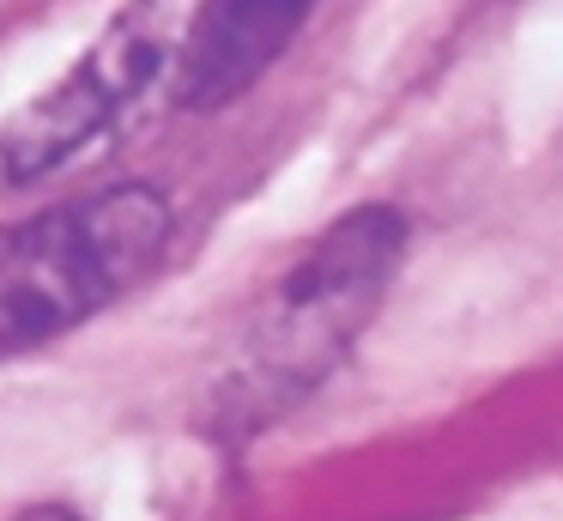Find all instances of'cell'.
<instances>
[{"label": "cell", "mask_w": 563, "mask_h": 521, "mask_svg": "<svg viewBox=\"0 0 563 521\" xmlns=\"http://www.w3.org/2000/svg\"><path fill=\"white\" fill-rule=\"evenodd\" d=\"M164 242L170 200L146 182H115L0 225V363L110 310L152 273Z\"/></svg>", "instance_id": "obj_2"}, {"label": "cell", "mask_w": 563, "mask_h": 521, "mask_svg": "<svg viewBox=\"0 0 563 521\" xmlns=\"http://www.w3.org/2000/svg\"><path fill=\"white\" fill-rule=\"evenodd\" d=\"M400 254L406 218L388 206H357V213L333 218L261 303L243 358L224 376L231 419L255 424L291 406L297 394H309L382 310L394 273H400Z\"/></svg>", "instance_id": "obj_1"}, {"label": "cell", "mask_w": 563, "mask_h": 521, "mask_svg": "<svg viewBox=\"0 0 563 521\" xmlns=\"http://www.w3.org/2000/svg\"><path fill=\"white\" fill-rule=\"evenodd\" d=\"M13 521H79L74 509H62V503H37V509H19Z\"/></svg>", "instance_id": "obj_5"}, {"label": "cell", "mask_w": 563, "mask_h": 521, "mask_svg": "<svg viewBox=\"0 0 563 521\" xmlns=\"http://www.w3.org/2000/svg\"><path fill=\"white\" fill-rule=\"evenodd\" d=\"M183 0H128L98 43L25 109L0 121V194L37 188L74 158L98 152L183 61Z\"/></svg>", "instance_id": "obj_3"}, {"label": "cell", "mask_w": 563, "mask_h": 521, "mask_svg": "<svg viewBox=\"0 0 563 521\" xmlns=\"http://www.w3.org/2000/svg\"><path fill=\"white\" fill-rule=\"evenodd\" d=\"M316 0H200L176 61V104L224 109L297 43Z\"/></svg>", "instance_id": "obj_4"}]
</instances>
